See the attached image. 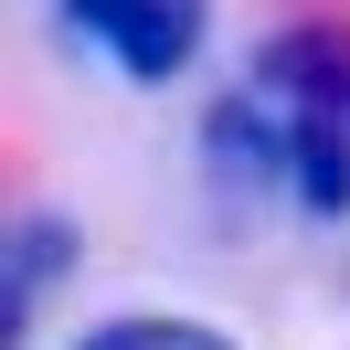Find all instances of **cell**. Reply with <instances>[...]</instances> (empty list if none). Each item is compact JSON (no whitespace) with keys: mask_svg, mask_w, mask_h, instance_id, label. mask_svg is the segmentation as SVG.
Returning <instances> with one entry per match:
<instances>
[{"mask_svg":"<svg viewBox=\"0 0 350 350\" xmlns=\"http://www.w3.org/2000/svg\"><path fill=\"white\" fill-rule=\"evenodd\" d=\"M202 170H213L223 191H276L286 180V138H276V117L255 107V85H234V96L202 107Z\"/></svg>","mask_w":350,"mask_h":350,"instance_id":"cell-3","label":"cell"},{"mask_svg":"<svg viewBox=\"0 0 350 350\" xmlns=\"http://www.w3.org/2000/svg\"><path fill=\"white\" fill-rule=\"evenodd\" d=\"M75 43H96L128 85H170L191 75L202 32H213V0H53Z\"/></svg>","mask_w":350,"mask_h":350,"instance_id":"cell-2","label":"cell"},{"mask_svg":"<svg viewBox=\"0 0 350 350\" xmlns=\"http://www.w3.org/2000/svg\"><path fill=\"white\" fill-rule=\"evenodd\" d=\"M64 265H75V223L64 213H32L22 234H11V276H0L11 286V297H0V329H11V340L32 329V308H43V286L64 276Z\"/></svg>","mask_w":350,"mask_h":350,"instance_id":"cell-4","label":"cell"},{"mask_svg":"<svg viewBox=\"0 0 350 350\" xmlns=\"http://www.w3.org/2000/svg\"><path fill=\"white\" fill-rule=\"evenodd\" d=\"M75 350H234V340L202 329V319H107V329H85Z\"/></svg>","mask_w":350,"mask_h":350,"instance_id":"cell-5","label":"cell"},{"mask_svg":"<svg viewBox=\"0 0 350 350\" xmlns=\"http://www.w3.org/2000/svg\"><path fill=\"white\" fill-rule=\"evenodd\" d=\"M255 107L286 138V191L308 223H350V22H286L244 64Z\"/></svg>","mask_w":350,"mask_h":350,"instance_id":"cell-1","label":"cell"}]
</instances>
